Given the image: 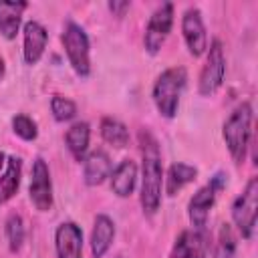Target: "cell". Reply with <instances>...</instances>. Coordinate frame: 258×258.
<instances>
[{
  "instance_id": "1",
  "label": "cell",
  "mask_w": 258,
  "mask_h": 258,
  "mask_svg": "<svg viewBox=\"0 0 258 258\" xmlns=\"http://www.w3.org/2000/svg\"><path fill=\"white\" fill-rule=\"evenodd\" d=\"M139 151H141V189L139 202L145 216H155L161 206L163 191V165L157 139L147 131H139Z\"/></svg>"
},
{
  "instance_id": "2",
  "label": "cell",
  "mask_w": 258,
  "mask_h": 258,
  "mask_svg": "<svg viewBox=\"0 0 258 258\" xmlns=\"http://www.w3.org/2000/svg\"><path fill=\"white\" fill-rule=\"evenodd\" d=\"M252 119H254L252 105L248 101H244L228 115V119L222 125L224 143H226L236 165L244 163V159L248 155V147H250V139H252Z\"/></svg>"
},
{
  "instance_id": "3",
  "label": "cell",
  "mask_w": 258,
  "mask_h": 258,
  "mask_svg": "<svg viewBox=\"0 0 258 258\" xmlns=\"http://www.w3.org/2000/svg\"><path fill=\"white\" fill-rule=\"evenodd\" d=\"M187 85V71L183 67L165 69L153 83L151 99L157 113L165 119H173L179 109V99Z\"/></svg>"
},
{
  "instance_id": "4",
  "label": "cell",
  "mask_w": 258,
  "mask_h": 258,
  "mask_svg": "<svg viewBox=\"0 0 258 258\" xmlns=\"http://www.w3.org/2000/svg\"><path fill=\"white\" fill-rule=\"evenodd\" d=\"M60 42L64 46V54L73 71L79 77H89L91 75V42H89L87 30L75 20H67L62 26Z\"/></svg>"
},
{
  "instance_id": "5",
  "label": "cell",
  "mask_w": 258,
  "mask_h": 258,
  "mask_svg": "<svg viewBox=\"0 0 258 258\" xmlns=\"http://www.w3.org/2000/svg\"><path fill=\"white\" fill-rule=\"evenodd\" d=\"M256 216H258V177H250L244 189L232 202V222L244 240L254 238Z\"/></svg>"
},
{
  "instance_id": "6",
  "label": "cell",
  "mask_w": 258,
  "mask_h": 258,
  "mask_svg": "<svg viewBox=\"0 0 258 258\" xmlns=\"http://www.w3.org/2000/svg\"><path fill=\"white\" fill-rule=\"evenodd\" d=\"M226 185V175L222 171H218L206 185H202L187 202V218L191 222V228L196 230H206L208 224V216L210 210L216 204V196L218 191H222Z\"/></svg>"
},
{
  "instance_id": "7",
  "label": "cell",
  "mask_w": 258,
  "mask_h": 258,
  "mask_svg": "<svg viewBox=\"0 0 258 258\" xmlns=\"http://www.w3.org/2000/svg\"><path fill=\"white\" fill-rule=\"evenodd\" d=\"M206 62L200 71V81H198V93L202 97H212L224 83L226 77V54L222 40L214 38L210 42V48L206 50Z\"/></svg>"
},
{
  "instance_id": "8",
  "label": "cell",
  "mask_w": 258,
  "mask_h": 258,
  "mask_svg": "<svg viewBox=\"0 0 258 258\" xmlns=\"http://www.w3.org/2000/svg\"><path fill=\"white\" fill-rule=\"evenodd\" d=\"M171 28H173V4L163 2L151 12V16L147 20L145 34H143L145 50L149 54H157L161 50V46L165 44Z\"/></svg>"
},
{
  "instance_id": "9",
  "label": "cell",
  "mask_w": 258,
  "mask_h": 258,
  "mask_svg": "<svg viewBox=\"0 0 258 258\" xmlns=\"http://www.w3.org/2000/svg\"><path fill=\"white\" fill-rule=\"evenodd\" d=\"M28 198L32 206L38 212H48L54 204L52 196V179H50V169L42 157H36L32 161L30 169V185H28Z\"/></svg>"
},
{
  "instance_id": "10",
  "label": "cell",
  "mask_w": 258,
  "mask_h": 258,
  "mask_svg": "<svg viewBox=\"0 0 258 258\" xmlns=\"http://www.w3.org/2000/svg\"><path fill=\"white\" fill-rule=\"evenodd\" d=\"M181 34L191 56H202L208 50V32L200 8H187L181 16Z\"/></svg>"
},
{
  "instance_id": "11",
  "label": "cell",
  "mask_w": 258,
  "mask_h": 258,
  "mask_svg": "<svg viewBox=\"0 0 258 258\" xmlns=\"http://www.w3.org/2000/svg\"><path fill=\"white\" fill-rule=\"evenodd\" d=\"M56 258H83V230L77 222H60L54 230Z\"/></svg>"
},
{
  "instance_id": "12",
  "label": "cell",
  "mask_w": 258,
  "mask_h": 258,
  "mask_svg": "<svg viewBox=\"0 0 258 258\" xmlns=\"http://www.w3.org/2000/svg\"><path fill=\"white\" fill-rule=\"evenodd\" d=\"M48 44V30L38 20H28L22 26V58L26 64H36Z\"/></svg>"
},
{
  "instance_id": "13",
  "label": "cell",
  "mask_w": 258,
  "mask_h": 258,
  "mask_svg": "<svg viewBox=\"0 0 258 258\" xmlns=\"http://www.w3.org/2000/svg\"><path fill=\"white\" fill-rule=\"evenodd\" d=\"M206 254H208L206 230L189 228V230H183L175 238L167 258H206Z\"/></svg>"
},
{
  "instance_id": "14",
  "label": "cell",
  "mask_w": 258,
  "mask_h": 258,
  "mask_svg": "<svg viewBox=\"0 0 258 258\" xmlns=\"http://www.w3.org/2000/svg\"><path fill=\"white\" fill-rule=\"evenodd\" d=\"M113 171V161L105 149H93L83 159V179L89 187L101 185Z\"/></svg>"
},
{
  "instance_id": "15",
  "label": "cell",
  "mask_w": 258,
  "mask_h": 258,
  "mask_svg": "<svg viewBox=\"0 0 258 258\" xmlns=\"http://www.w3.org/2000/svg\"><path fill=\"white\" fill-rule=\"evenodd\" d=\"M115 240V222L107 214H99L95 218L93 230H91V254L93 258H103L111 244Z\"/></svg>"
},
{
  "instance_id": "16",
  "label": "cell",
  "mask_w": 258,
  "mask_h": 258,
  "mask_svg": "<svg viewBox=\"0 0 258 258\" xmlns=\"http://www.w3.org/2000/svg\"><path fill=\"white\" fill-rule=\"evenodd\" d=\"M198 177V167L183 163V161H175L167 167L165 175H163V191L165 196L173 198L175 194H179L187 183H191Z\"/></svg>"
},
{
  "instance_id": "17",
  "label": "cell",
  "mask_w": 258,
  "mask_h": 258,
  "mask_svg": "<svg viewBox=\"0 0 258 258\" xmlns=\"http://www.w3.org/2000/svg\"><path fill=\"white\" fill-rule=\"evenodd\" d=\"M111 191L117 198H129L137 183V163L131 159L119 161V165L111 171Z\"/></svg>"
},
{
  "instance_id": "18",
  "label": "cell",
  "mask_w": 258,
  "mask_h": 258,
  "mask_svg": "<svg viewBox=\"0 0 258 258\" xmlns=\"http://www.w3.org/2000/svg\"><path fill=\"white\" fill-rule=\"evenodd\" d=\"M28 8V2H0V34L6 40H14L20 24H22V12Z\"/></svg>"
},
{
  "instance_id": "19",
  "label": "cell",
  "mask_w": 258,
  "mask_h": 258,
  "mask_svg": "<svg viewBox=\"0 0 258 258\" xmlns=\"http://www.w3.org/2000/svg\"><path fill=\"white\" fill-rule=\"evenodd\" d=\"M89 141H91V125L87 121H77L73 123L67 133H64V143L69 153L73 155L75 161H83L85 155L89 153Z\"/></svg>"
},
{
  "instance_id": "20",
  "label": "cell",
  "mask_w": 258,
  "mask_h": 258,
  "mask_svg": "<svg viewBox=\"0 0 258 258\" xmlns=\"http://www.w3.org/2000/svg\"><path fill=\"white\" fill-rule=\"evenodd\" d=\"M22 179V159L18 155H6L4 171L0 173V206L6 204L20 187Z\"/></svg>"
},
{
  "instance_id": "21",
  "label": "cell",
  "mask_w": 258,
  "mask_h": 258,
  "mask_svg": "<svg viewBox=\"0 0 258 258\" xmlns=\"http://www.w3.org/2000/svg\"><path fill=\"white\" fill-rule=\"evenodd\" d=\"M99 131H101L103 141L113 145V147H117V149H123V147L129 145V129H127V125L121 123L115 117H103L101 125H99Z\"/></svg>"
},
{
  "instance_id": "22",
  "label": "cell",
  "mask_w": 258,
  "mask_h": 258,
  "mask_svg": "<svg viewBox=\"0 0 258 258\" xmlns=\"http://www.w3.org/2000/svg\"><path fill=\"white\" fill-rule=\"evenodd\" d=\"M4 236H6V242H8V250L12 254H16L24 240H26V226H24V220L20 214H10L4 222Z\"/></svg>"
},
{
  "instance_id": "23",
  "label": "cell",
  "mask_w": 258,
  "mask_h": 258,
  "mask_svg": "<svg viewBox=\"0 0 258 258\" xmlns=\"http://www.w3.org/2000/svg\"><path fill=\"white\" fill-rule=\"evenodd\" d=\"M238 248V238L232 230L230 224H222L218 230V240H216V250L214 258H234Z\"/></svg>"
},
{
  "instance_id": "24",
  "label": "cell",
  "mask_w": 258,
  "mask_h": 258,
  "mask_svg": "<svg viewBox=\"0 0 258 258\" xmlns=\"http://www.w3.org/2000/svg\"><path fill=\"white\" fill-rule=\"evenodd\" d=\"M50 113L56 123H64L77 117V103L62 95H52L50 99Z\"/></svg>"
},
{
  "instance_id": "25",
  "label": "cell",
  "mask_w": 258,
  "mask_h": 258,
  "mask_svg": "<svg viewBox=\"0 0 258 258\" xmlns=\"http://www.w3.org/2000/svg\"><path fill=\"white\" fill-rule=\"evenodd\" d=\"M12 131L14 135H18L22 141H34L38 137V125L32 117L24 115V113H18L12 117Z\"/></svg>"
},
{
  "instance_id": "26",
  "label": "cell",
  "mask_w": 258,
  "mask_h": 258,
  "mask_svg": "<svg viewBox=\"0 0 258 258\" xmlns=\"http://www.w3.org/2000/svg\"><path fill=\"white\" fill-rule=\"evenodd\" d=\"M107 8L111 10V14H113V16L123 18V16H125V12L131 8V2H127V0H111V2H107Z\"/></svg>"
},
{
  "instance_id": "27",
  "label": "cell",
  "mask_w": 258,
  "mask_h": 258,
  "mask_svg": "<svg viewBox=\"0 0 258 258\" xmlns=\"http://www.w3.org/2000/svg\"><path fill=\"white\" fill-rule=\"evenodd\" d=\"M4 75H6V62H4V56L0 54V81L4 79Z\"/></svg>"
},
{
  "instance_id": "28",
  "label": "cell",
  "mask_w": 258,
  "mask_h": 258,
  "mask_svg": "<svg viewBox=\"0 0 258 258\" xmlns=\"http://www.w3.org/2000/svg\"><path fill=\"white\" fill-rule=\"evenodd\" d=\"M4 165H6V153H2V151H0V173H2Z\"/></svg>"
},
{
  "instance_id": "29",
  "label": "cell",
  "mask_w": 258,
  "mask_h": 258,
  "mask_svg": "<svg viewBox=\"0 0 258 258\" xmlns=\"http://www.w3.org/2000/svg\"><path fill=\"white\" fill-rule=\"evenodd\" d=\"M117 258H121V256H117Z\"/></svg>"
}]
</instances>
